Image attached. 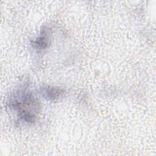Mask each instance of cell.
Masks as SVG:
<instances>
[{"mask_svg": "<svg viewBox=\"0 0 156 156\" xmlns=\"http://www.w3.org/2000/svg\"><path fill=\"white\" fill-rule=\"evenodd\" d=\"M10 101V104L15 110L19 113V116L26 122H33L35 120V113L31 109H35V100L34 97L24 92H19Z\"/></svg>", "mask_w": 156, "mask_h": 156, "instance_id": "1", "label": "cell"}, {"mask_svg": "<svg viewBox=\"0 0 156 156\" xmlns=\"http://www.w3.org/2000/svg\"><path fill=\"white\" fill-rule=\"evenodd\" d=\"M43 96L48 98L49 99L54 100L57 99L62 94H63V90L60 88H56L54 87H44L43 91Z\"/></svg>", "mask_w": 156, "mask_h": 156, "instance_id": "2", "label": "cell"}, {"mask_svg": "<svg viewBox=\"0 0 156 156\" xmlns=\"http://www.w3.org/2000/svg\"><path fill=\"white\" fill-rule=\"evenodd\" d=\"M47 38L46 36H41L38 40H37L34 42V46L37 49H42L46 48L47 44H48V41H47Z\"/></svg>", "mask_w": 156, "mask_h": 156, "instance_id": "3", "label": "cell"}]
</instances>
